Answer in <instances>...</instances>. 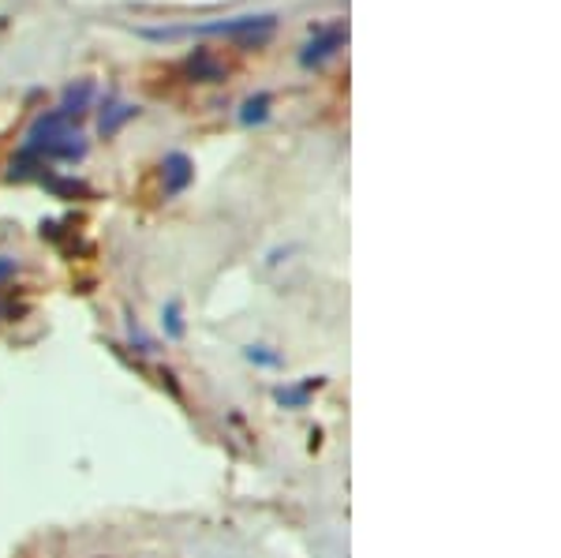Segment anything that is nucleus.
Instances as JSON below:
<instances>
[{"label": "nucleus", "instance_id": "nucleus-5", "mask_svg": "<svg viewBox=\"0 0 561 558\" xmlns=\"http://www.w3.org/2000/svg\"><path fill=\"white\" fill-rule=\"evenodd\" d=\"M187 76L203 79V83H221L225 79V65L221 60H214L210 53H195V57H187Z\"/></svg>", "mask_w": 561, "mask_h": 558}, {"label": "nucleus", "instance_id": "nucleus-4", "mask_svg": "<svg viewBox=\"0 0 561 558\" xmlns=\"http://www.w3.org/2000/svg\"><path fill=\"white\" fill-rule=\"evenodd\" d=\"M161 169H165V192L169 195H180L195 180V166H192V158H187V155H169Z\"/></svg>", "mask_w": 561, "mask_h": 558}, {"label": "nucleus", "instance_id": "nucleus-3", "mask_svg": "<svg viewBox=\"0 0 561 558\" xmlns=\"http://www.w3.org/2000/svg\"><path fill=\"white\" fill-rule=\"evenodd\" d=\"M345 42H348V31H345V26H341V23H337V26H325V31H319V34H314V38L300 49V65H304V68H319L322 60H330L337 49H345Z\"/></svg>", "mask_w": 561, "mask_h": 558}, {"label": "nucleus", "instance_id": "nucleus-7", "mask_svg": "<svg viewBox=\"0 0 561 558\" xmlns=\"http://www.w3.org/2000/svg\"><path fill=\"white\" fill-rule=\"evenodd\" d=\"M135 113H139V110H135V105H124V102L108 105V116H102V135H113L124 121H131Z\"/></svg>", "mask_w": 561, "mask_h": 558}, {"label": "nucleus", "instance_id": "nucleus-1", "mask_svg": "<svg viewBox=\"0 0 561 558\" xmlns=\"http://www.w3.org/2000/svg\"><path fill=\"white\" fill-rule=\"evenodd\" d=\"M79 113L68 110V105H57V110L42 113L34 121V128L26 132L23 143V158L34 161H79L87 155L83 135L76 132Z\"/></svg>", "mask_w": 561, "mask_h": 558}, {"label": "nucleus", "instance_id": "nucleus-6", "mask_svg": "<svg viewBox=\"0 0 561 558\" xmlns=\"http://www.w3.org/2000/svg\"><path fill=\"white\" fill-rule=\"evenodd\" d=\"M266 116H270V94H255L243 102V113H240L243 124H262Z\"/></svg>", "mask_w": 561, "mask_h": 558}, {"label": "nucleus", "instance_id": "nucleus-8", "mask_svg": "<svg viewBox=\"0 0 561 558\" xmlns=\"http://www.w3.org/2000/svg\"><path fill=\"white\" fill-rule=\"evenodd\" d=\"M15 270H20V263H15L12 255H0V285H8L15 277Z\"/></svg>", "mask_w": 561, "mask_h": 558}, {"label": "nucleus", "instance_id": "nucleus-2", "mask_svg": "<svg viewBox=\"0 0 561 558\" xmlns=\"http://www.w3.org/2000/svg\"><path fill=\"white\" fill-rule=\"evenodd\" d=\"M277 26V15H232V20H214V23H187V26H147V38H243V42H262Z\"/></svg>", "mask_w": 561, "mask_h": 558}]
</instances>
